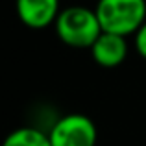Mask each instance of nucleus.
Segmentation results:
<instances>
[{
	"label": "nucleus",
	"mask_w": 146,
	"mask_h": 146,
	"mask_svg": "<svg viewBox=\"0 0 146 146\" xmlns=\"http://www.w3.org/2000/svg\"><path fill=\"white\" fill-rule=\"evenodd\" d=\"M56 35L70 48H91L104 32L96 9L85 6H68L59 11L54 22Z\"/></svg>",
	"instance_id": "nucleus-1"
},
{
	"label": "nucleus",
	"mask_w": 146,
	"mask_h": 146,
	"mask_svg": "<svg viewBox=\"0 0 146 146\" xmlns=\"http://www.w3.org/2000/svg\"><path fill=\"white\" fill-rule=\"evenodd\" d=\"M133 44H135L137 54L146 61V22L133 33Z\"/></svg>",
	"instance_id": "nucleus-7"
},
{
	"label": "nucleus",
	"mask_w": 146,
	"mask_h": 146,
	"mask_svg": "<svg viewBox=\"0 0 146 146\" xmlns=\"http://www.w3.org/2000/svg\"><path fill=\"white\" fill-rule=\"evenodd\" d=\"M2 146H52L48 133L32 126H22L7 133Z\"/></svg>",
	"instance_id": "nucleus-6"
},
{
	"label": "nucleus",
	"mask_w": 146,
	"mask_h": 146,
	"mask_svg": "<svg viewBox=\"0 0 146 146\" xmlns=\"http://www.w3.org/2000/svg\"><path fill=\"white\" fill-rule=\"evenodd\" d=\"M89 50L93 59L100 67L115 68L122 65L128 57V41H126V35H120V33L102 32Z\"/></svg>",
	"instance_id": "nucleus-5"
},
{
	"label": "nucleus",
	"mask_w": 146,
	"mask_h": 146,
	"mask_svg": "<svg viewBox=\"0 0 146 146\" xmlns=\"http://www.w3.org/2000/svg\"><path fill=\"white\" fill-rule=\"evenodd\" d=\"M15 11L26 28L43 30L54 26L61 4L59 0H15Z\"/></svg>",
	"instance_id": "nucleus-4"
},
{
	"label": "nucleus",
	"mask_w": 146,
	"mask_h": 146,
	"mask_svg": "<svg viewBox=\"0 0 146 146\" xmlns=\"http://www.w3.org/2000/svg\"><path fill=\"white\" fill-rule=\"evenodd\" d=\"M94 9L104 32L128 37L146 22V0H98Z\"/></svg>",
	"instance_id": "nucleus-2"
},
{
	"label": "nucleus",
	"mask_w": 146,
	"mask_h": 146,
	"mask_svg": "<svg viewBox=\"0 0 146 146\" xmlns=\"http://www.w3.org/2000/svg\"><path fill=\"white\" fill-rule=\"evenodd\" d=\"M48 137L52 146H96L98 131L87 115L68 113L54 122Z\"/></svg>",
	"instance_id": "nucleus-3"
}]
</instances>
